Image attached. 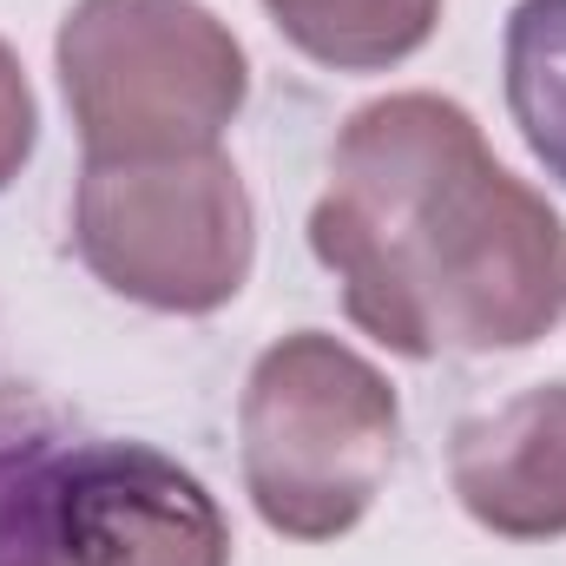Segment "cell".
Masks as SVG:
<instances>
[{"label":"cell","instance_id":"277c9868","mask_svg":"<svg viewBox=\"0 0 566 566\" xmlns=\"http://www.w3.org/2000/svg\"><path fill=\"white\" fill-rule=\"evenodd\" d=\"M66 33L139 66L133 80H66L93 158L205 151L244 99V60L191 0H80Z\"/></svg>","mask_w":566,"mask_h":566},{"label":"cell","instance_id":"3957f363","mask_svg":"<svg viewBox=\"0 0 566 566\" xmlns=\"http://www.w3.org/2000/svg\"><path fill=\"white\" fill-rule=\"evenodd\" d=\"M93 271L158 310H211L251 264V211L218 151L93 158L80 185Z\"/></svg>","mask_w":566,"mask_h":566},{"label":"cell","instance_id":"ba28073f","mask_svg":"<svg viewBox=\"0 0 566 566\" xmlns=\"http://www.w3.org/2000/svg\"><path fill=\"white\" fill-rule=\"evenodd\" d=\"M27 145H33V99H27V80H20L13 53L0 46V185L27 158Z\"/></svg>","mask_w":566,"mask_h":566},{"label":"cell","instance_id":"7a4b0ae2","mask_svg":"<svg viewBox=\"0 0 566 566\" xmlns=\"http://www.w3.org/2000/svg\"><path fill=\"white\" fill-rule=\"evenodd\" d=\"M396 402L369 363L303 329L271 349L244 402V474L258 514L296 534L329 541L356 527L389 468Z\"/></svg>","mask_w":566,"mask_h":566},{"label":"cell","instance_id":"52a82bcc","mask_svg":"<svg viewBox=\"0 0 566 566\" xmlns=\"http://www.w3.org/2000/svg\"><path fill=\"white\" fill-rule=\"evenodd\" d=\"M507 99L541 165L566 185V0H521L507 27Z\"/></svg>","mask_w":566,"mask_h":566},{"label":"cell","instance_id":"5b68a950","mask_svg":"<svg viewBox=\"0 0 566 566\" xmlns=\"http://www.w3.org/2000/svg\"><path fill=\"white\" fill-rule=\"evenodd\" d=\"M454 488L474 521L501 534H560L566 527V382L541 389L488 422L461 428Z\"/></svg>","mask_w":566,"mask_h":566},{"label":"cell","instance_id":"8992f818","mask_svg":"<svg viewBox=\"0 0 566 566\" xmlns=\"http://www.w3.org/2000/svg\"><path fill=\"white\" fill-rule=\"evenodd\" d=\"M441 0H271L277 27L329 66H382L416 53Z\"/></svg>","mask_w":566,"mask_h":566},{"label":"cell","instance_id":"6da1fadb","mask_svg":"<svg viewBox=\"0 0 566 566\" xmlns=\"http://www.w3.org/2000/svg\"><path fill=\"white\" fill-rule=\"evenodd\" d=\"M310 238L349 316L409 356L534 343L566 303L560 218L488 158L461 106L428 93L349 119Z\"/></svg>","mask_w":566,"mask_h":566}]
</instances>
